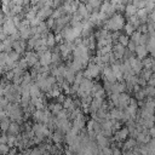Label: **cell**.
I'll use <instances>...</instances> for the list:
<instances>
[{
    "instance_id": "4",
    "label": "cell",
    "mask_w": 155,
    "mask_h": 155,
    "mask_svg": "<svg viewBox=\"0 0 155 155\" xmlns=\"http://www.w3.org/2000/svg\"><path fill=\"white\" fill-rule=\"evenodd\" d=\"M137 7L133 5V4H127L126 6H125V15L127 16V17H131V16H134L136 13H137Z\"/></svg>"
},
{
    "instance_id": "15",
    "label": "cell",
    "mask_w": 155,
    "mask_h": 155,
    "mask_svg": "<svg viewBox=\"0 0 155 155\" xmlns=\"http://www.w3.org/2000/svg\"><path fill=\"white\" fill-rule=\"evenodd\" d=\"M147 86H153V87L155 86V76H154V75L147 81Z\"/></svg>"
},
{
    "instance_id": "3",
    "label": "cell",
    "mask_w": 155,
    "mask_h": 155,
    "mask_svg": "<svg viewBox=\"0 0 155 155\" xmlns=\"http://www.w3.org/2000/svg\"><path fill=\"white\" fill-rule=\"evenodd\" d=\"M134 52H136L137 58L140 59V61H142L143 58H145V57L148 56V53H149L148 50H147V46H144V45H137Z\"/></svg>"
},
{
    "instance_id": "18",
    "label": "cell",
    "mask_w": 155,
    "mask_h": 155,
    "mask_svg": "<svg viewBox=\"0 0 155 155\" xmlns=\"http://www.w3.org/2000/svg\"><path fill=\"white\" fill-rule=\"evenodd\" d=\"M154 116H155V111H154Z\"/></svg>"
},
{
    "instance_id": "5",
    "label": "cell",
    "mask_w": 155,
    "mask_h": 155,
    "mask_svg": "<svg viewBox=\"0 0 155 155\" xmlns=\"http://www.w3.org/2000/svg\"><path fill=\"white\" fill-rule=\"evenodd\" d=\"M142 64H143V68L144 69H151V67L155 64V59L147 56L145 58L142 59Z\"/></svg>"
},
{
    "instance_id": "1",
    "label": "cell",
    "mask_w": 155,
    "mask_h": 155,
    "mask_svg": "<svg viewBox=\"0 0 155 155\" xmlns=\"http://www.w3.org/2000/svg\"><path fill=\"white\" fill-rule=\"evenodd\" d=\"M125 25V21H124V17L120 15V13H114L110 19L107 21V29H110V30H120L121 28H124Z\"/></svg>"
},
{
    "instance_id": "19",
    "label": "cell",
    "mask_w": 155,
    "mask_h": 155,
    "mask_svg": "<svg viewBox=\"0 0 155 155\" xmlns=\"http://www.w3.org/2000/svg\"><path fill=\"white\" fill-rule=\"evenodd\" d=\"M154 126H155V125H154Z\"/></svg>"
},
{
    "instance_id": "9",
    "label": "cell",
    "mask_w": 155,
    "mask_h": 155,
    "mask_svg": "<svg viewBox=\"0 0 155 155\" xmlns=\"http://www.w3.org/2000/svg\"><path fill=\"white\" fill-rule=\"evenodd\" d=\"M140 33L138 31V30H134L133 33H132V35H131V39L130 40H132L133 42H136L137 45H138V42H139V39H140Z\"/></svg>"
},
{
    "instance_id": "16",
    "label": "cell",
    "mask_w": 155,
    "mask_h": 155,
    "mask_svg": "<svg viewBox=\"0 0 155 155\" xmlns=\"http://www.w3.org/2000/svg\"><path fill=\"white\" fill-rule=\"evenodd\" d=\"M148 52H149V53H150V57H151V58H154V59H155V47H154V48H150V50H149V51H148Z\"/></svg>"
},
{
    "instance_id": "6",
    "label": "cell",
    "mask_w": 155,
    "mask_h": 155,
    "mask_svg": "<svg viewBox=\"0 0 155 155\" xmlns=\"http://www.w3.org/2000/svg\"><path fill=\"white\" fill-rule=\"evenodd\" d=\"M128 23L134 28V29H138L139 28V25L142 24L140 23V19L134 15V16H131V17H128Z\"/></svg>"
},
{
    "instance_id": "2",
    "label": "cell",
    "mask_w": 155,
    "mask_h": 155,
    "mask_svg": "<svg viewBox=\"0 0 155 155\" xmlns=\"http://www.w3.org/2000/svg\"><path fill=\"white\" fill-rule=\"evenodd\" d=\"M99 65L98 64H91L88 68H87V70L85 71V76H87V78H96L97 75H98V73H99Z\"/></svg>"
},
{
    "instance_id": "17",
    "label": "cell",
    "mask_w": 155,
    "mask_h": 155,
    "mask_svg": "<svg viewBox=\"0 0 155 155\" xmlns=\"http://www.w3.org/2000/svg\"><path fill=\"white\" fill-rule=\"evenodd\" d=\"M81 1H82V2H85V4H86V2H87V1H88V0H81Z\"/></svg>"
},
{
    "instance_id": "14",
    "label": "cell",
    "mask_w": 155,
    "mask_h": 155,
    "mask_svg": "<svg viewBox=\"0 0 155 155\" xmlns=\"http://www.w3.org/2000/svg\"><path fill=\"white\" fill-rule=\"evenodd\" d=\"M148 134L150 136V138H151V139H155V126L148 130Z\"/></svg>"
},
{
    "instance_id": "12",
    "label": "cell",
    "mask_w": 155,
    "mask_h": 155,
    "mask_svg": "<svg viewBox=\"0 0 155 155\" xmlns=\"http://www.w3.org/2000/svg\"><path fill=\"white\" fill-rule=\"evenodd\" d=\"M136 147V140L134 139H130V140H127L126 143H125V149H132V148H134Z\"/></svg>"
},
{
    "instance_id": "13",
    "label": "cell",
    "mask_w": 155,
    "mask_h": 155,
    "mask_svg": "<svg viewBox=\"0 0 155 155\" xmlns=\"http://www.w3.org/2000/svg\"><path fill=\"white\" fill-rule=\"evenodd\" d=\"M126 47H127V50H128V51H131V52H134V50H136V47H137V44H136V42H133L132 40H130Z\"/></svg>"
},
{
    "instance_id": "11",
    "label": "cell",
    "mask_w": 155,
    "mask_h": 155,
    "mask_svg": "<svg viewBox=\"0 0 155 155\" xmlns=\"http://www.w3.org/2000/svg\"><path fill=\"white\" fill-rule=\"evenodd\" d=\"M50 109H51V111H52L53 114H58V113L62 110V107H61V104L56 103V104H51Z\"/></svg>"
},
{
    "instance_id": "10",
    "label": "cell",
    "mask_w": 155,
    "mask_h": 155,
    "mask_svg": "<svg viewBox=\"0 0 155 155\" xmlns=\"http://www.w3.org/2000/svg\"><path fill=\"white\" fill-rule=\"evenodd\" d=\"M124 29H125V33H126V35H127V36H128V35L131 36V35H132V33L136 30V29H134V28H133V27H132L130 23L125 24V25H124Z\"/></svg>"
},
{
    "instance_id": "7",
    "label": "cell",
    "mask_w": 155,
    "mask_h": 155,
    "mask_svg": "<svg viewBox=\"0 0 155 155\" xmlns=\"http://www.w3.org/2000/svg\"><path fill=\"white\" fill-rule=\"evenodd\" d=\"M145 92H144V88H140L139 91H137L136 93H134V99L137 101V102H143L144 99H145Z\"/></svg>"
},
{
    "instance_id": "8",
    "label": "cell",
    "mask_w": 155,
    "mask_h": 155,
    "mask_svg": "<svg viewBox=\"0 0 155 155\" xmlns=\"http://www.w3.org/2000/svg\"><path fill=\"white\" fill-rule=\"evenodd\" d=\"M117 41H119V44L120 45H122V46H127V44H128V41H130V38L126 35V34H124V35H120L119 38H117Z\"/></svg>"
}]
</instances>
